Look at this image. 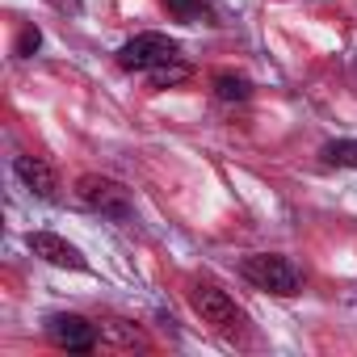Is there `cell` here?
<instances>
[{
	"mask_svg": "<svg viewBox=\"0 0 357 357\" xmlns=\"http://www.w3.org/2000/svg\"><path fill=\"white\" fill-rule=\"evenodd\" d=\"M324 164H336V168H357V139H332L324 147Z\"/></svg>",
	"mask_w": 357,
	"mask_h": 357,
	"instance_id": "9",
	"label": "cell"
},
{
	"mask_svg": "<svg viewBox=\"0 0 357 357\" xmlns=\"http://www.w3.org/2000/svg\"><path fill=\"white\" fill-rule=\"evenodd\" d=\"M47 336L68 353H93V344H97V332H93V324L84 315H51Z\"/></svg>",
	"mask_w": 357,
	"mask_h": 357,
	"instance_id": "4",
	"label": "cell"
},
{
	"mask_svg": "<svg viewBox=\"0 0 357 357\" xmlns=\"http://www.w3.org/2000/svg\"><path fill=\"white\" fill-rule=\"evenodd\" d=\"M215 97L219 101H248L252 97V80L240 72H219L215 76Z\"/></svg>",
	"mask_w": 357,
	"mask_h": 357,
	"instance_id": "8",
	"label": "cell"
},
{
	"mask_svg": "<svg viewBox=\"0 0 357 357\" xmlns=\"http://www.w3.org/2000/svg\"><path fill=\"white\" fill-rule=\"evenodd\" d=\"M176 51H181V47H176L168 34H135V38L118 51V68H122V72H151V68L176 59Z\"/></svg>",
	"mask_w": 357,
	"mask_h": 357,
	"instance_id": "3",
	"label": "cell"
},
{
	"mask_svg": "<svg viewBox=\"0 0 357 357\" xmlns=\"http://www.w3.org/2000/svg\"><path fill=\"white\" fill-rule=\"evenodd\" d=\"M26 244H30V252L34 257H43L47 265H55V269H84V257H80V248L76 244H68L63 236H55V231H30L26 236Z\"/></svg>",
	"mask_w": 357,
	"mask_h": 357,
	"instance_id": "5",
	"label": "cell"
},
{
	"mask_svg": "<svg viewBox=\"0 0 357 357\" xmlns=\"http://www.w3.org/2000/svg\"><path fill=\"white\" fill-rule=\"evenodd\" d=\"M240 273H244L257 290H269V294H282V298L298 294V286H303L298 269H294L286 257H273V252H252V257H244V261H240Z\"/></svg>",
	"mask_w": 357,
	"mask_h": 357,
	"instance_id": "1",
	"label": "cell"
},
{
	"mask_svg": "<svg viewBox=\"0 0 357 357\" xmlns=\"http://www.w3.org/2000/svg\"><path fill=\"white\" fill-rule=\"evenodd\" d=\"M147 76H151V89H172V84H185V80H190V68L176 63V59H168V63L151 68Z\"/></svg>",
	"mask_w": 357,
	"mask_h": 357,
	"instance_id": "10",
	"label": "cell"
},
{
	"mask_svg": "<svg viewBox=\"0 0 357 357\" xmlns=\"http://www.w3.org/2000/svg\"><path fill=\"white\" fill-rule=\"evenodd\" d=\"M168 5V13H176V17H202V0H164Z\"/></svg>",
	"mask_w": 357,
	"mask_h": 357,
	"instance_id": "11",
	"label": "cell"
},
{
	"mask_svg": "<svg viewBox=\"0 0 357 357\" xmlns=\"http://www.w3.org/2000/svg\"><path fill=\"white\" fill-rule=\"evenodd\" d=\"M76 198H80L89 211L109 215V219H118V223L130 219V194H126L118 181H109V176H80V181H76Z\"/></svg>",
	"mask_w": 357,
	"mask_h": 357,
	"instance_id": "2",
	"label": "cell"
},
{
	"mask_svg": "<svg viewBox=\"0 0 357 357\" xmlns=\"http://www.w3.org/2000/svg\"><path fill=\"white\" fill-rule=\"evenodd\" d=\"M13 172L22 176V185H26L30 194H38L43 202H51V198L59 194V185H55V172H51L43 160H34V155H17V160H13Z\"/></svg>",
	"mask_w": 357,
	"mask_h": 357,
	"instance_id": "7",
	"label": "cell"
},
{
	"mask_svg": "<svg viewBox=\"0 0 357 357\" xmlns=\"http://www.w3.org/2000/svg\"><path fill=\"white\" fill-rule=\"evenodd\" d=\"M38 47H43V34H38L34 26H26V30H22V38H17V55H22V59H30Z\"/></svg>",
	"mask_w": 357,
	"mask_h": 357,
	"instance_id": "12",
	"label": "cell"
},
{
	"mask_svg": "<svg viewBox=\"0 0 357 357\" xmlns=\"http://www.w3.org/2000/svg\"><path fill=\"white\" fill-rule=\"evenodd\" d=\"M194 311L202 315V324H215V328H231V324H240L236 303H231L219 286H194Z\"/></svg>",
	"mask_w": 357,
	"mask_h": 357,
	"instance_id": "6",
	"label": "cell"
}]
</instances>
